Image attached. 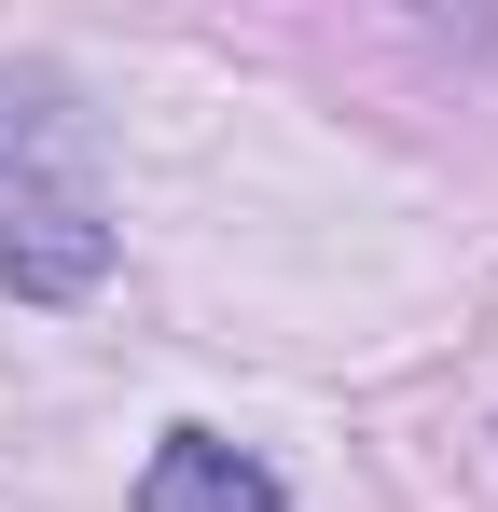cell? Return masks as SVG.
Wrapping results in <instances>:
<instances>
[{"mask_svg": "<svg viewBox=\"0 0 498 512\" xmlns=\"http://www.w3.org/2000/svg\"><path fill=\"white\" fill-rule=\"evenodd\" d=\"M97 263H111V222H97V194H83L70 139H56V125H28V139H14V222H0V277H14L28 305H70V291H97Z\"/></svg>", "mask_w": 498, "mask_h": 512, "instance_id": "obj_1", "label": "cell"}, {"mask_svg": "<svg viewBox=\"0 0 498 512\" xmlns=\"http://www.w3.org/2000/svg\"><path fill=\"white\" fill-rule=\"evenodd\" d=\"M139 512H291V499H277V471L236 457L222 429H166L153 471H139Z\"/></svg>", "mask_w": 498, "mask_h": 512, "instance_id": "obj_2", "label": "cell"}]
</instances>
